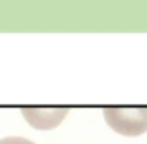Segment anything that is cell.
Here are the masks:
<instances>
[{
	"mask_svg": "<svg viewBox=\"0 0 147 144\" xmlns=\"http://www.w3.org/2000/svg\"><path fill=\"white\" fill-rule=\"evenodd\" d=\"M107 123L119 134L138 135L147 130V109H106Z\"/></svg>",
	"mask_w": 147,
	"mask_h": 144,
	"instance_id": "1",
	"label": "cell"
},
{
	"mask_svg": "<svg viewBox=\"0 0 147 144\" xmlns=\"http://www.w3.org/2000/svg\"><path fill=\"white\" fill-rule=\"evenodd\" d=\"M0 144H35V142H31V141H28V139H24V137H16V135H12V137H4V139H0Z\"/></svg>",
	"mask_w": 147,
	"mask_h": 144,
	"instance_id": "2",
	"label": "cell"
}]
</instances>
